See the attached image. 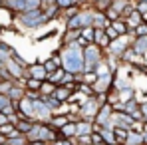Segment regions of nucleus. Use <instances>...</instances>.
<instances>
[{"mask_svg": "<svg viewBox=\"0 0 147 145\" xmlns=\"http://www.w3.org/2000/svg\"><path fill=\"white\" fill-rule=\"evenodd\" d=\"M60 56H62V68L66 72H84V48L78 44V40L60 46Z\"/></svg>", "mask_w": 147, "mask_h": 145, "instance_id": "nucleus-1", "label": "nucleus"}, {"mask_svg": "<svg viewBox=\"0 0 147 145\" xmlns=\"http://www.w3.org/2000/svg\"><path fill=\"white\" fill-rule=\"evenodd\" d=\"M14 20L24 28L30 30H36V28H44L46 24H50L46 14L38 8V10H30V12H20V14H14Z\"/></svg>", "mask_w": 147, "mask_h": 145, "instance_id": "nucleus-2", "label": "nucleus"}, {"mask_svg": "<svg viewBox=\"0 0 147 145\" xmlns=\"http://www.w3.org/2000/svg\"><path fill=\"white\" fill-rule=\"evenodd\" d=\"M105 58L103 50L96 46L94 42H90L88 46H84V72H94L96 66Z\"/></svg>", "mask_w": 147, "mask_h": 145, "instance_id": "nucleus-3", "label": "nucleus"}, {"mask_svg": "<svg viewBox=\"0 0 147 145\" xmlns=\"http://www.w3.org/2000/svg\"><path fill=\"white\" fill-rule=\"evenodd\" d=\"M98 109H99V103H98V99H96V96H90L80 103V113H78V115H80V119L94 121Z\"/></svg>", "mask_w": 147, "mask_h": 145, "instance_id": "nucleus-4", "label": "nucleus"}, {"mask_svg": "<svg viewBox=\"0 0 147 145\" xmlns=\"http://www.w3.org/2000/svg\"><path fill=\"white\" fill-rule=\"evenodd\" d=\"M32 103H34V121L48 123V119L52 117V113H54V111L46 105V101H44L42 97H38V99H32Z\"/></svg>", "mask_w": 147, "mask_h": 145, "instance_id": "nucleus-5", "label": "nucleus"}, {"mask_svg": "<svg viewBox=\"0 0 147 145\" xmlns=\"http://www.w3.org/2000/svg\"><path fill=\"white\" fill-rule=\"evenodd\" d=\"M113 76L115 74H105V76H98V80L94 82V94H101V92H109L113 86Z\"/></svg>", "mask_w": 147, "mask_h": 145, "instance_id": "nucleus-6", "label": "nucleus"}, {"mask_svg": "<svg viewBox=\"0 0 147 145\" xmlns=\"http://www.w3.org/2000/svg\"><path fill=\"white\" fill-rule=\"evenodd\" d=\"M111 111H113L111 103H101L99 109H98V113H96V117H94V123H98V125H101V127H107L109 117H111Z\"/></svg>", "mask_w": 147, "mask_h": 145, "instance_id": "nucleus-7", "label": "nucleus"}, {"mask_svg": "<svg viewBox=\"0 0 147 145\" xmlns=\"http://www.w3.org/2000/svg\"><path fill=\"white\" fill-rule=\"evenodd\" d=\"M4 66H6V72L10 74V78L14 80V82H18V80H22V78H26L24 76V70L26 68H22L14 58H8L6 62H4Z\"/></svg>", "mask_w": 147, "mask_h": 145, "instance_id": "nucleus-8", "label": "nucleus"}, {"mask_svg": "<svg viewBox=\"0 0 147 145\" xmlns=\"http://www.w3.org/2000/svg\"><path fill=\"white\" fill-rule=\"evenodd\" d=\"M24 76L36 78V80H46V78H48V72H46V68H44L42 62H34V64H28V66H26Z\"/></svg>", "mask_w": 147, "mask_h": 145, "instance_id": "nucleus-9", "label": "nucleus"}, {"mask_svg": "<svg viewBox=\"0 0 147 145\" xmlns=\"http://www.w3.org/2000/svg\"><path fill=\"white\" fill-rule=\"evenodd\" d=\"M6 96L10 97V101H18V99H22V97L26 96L24 84H20V82H14V84H12V88H10V92H8Z\"/></svg>", "mask_w": 147, "mask_h": 145, "instance_id": "nucleus-10", "label": "nucleus"}, {"mask_svg": "<svg viewBox=\"0 0 147 145\" xmlns=\"http://www.w3.org/2000/svg\"><path fill=\"white\" fill-rule=\"evenodd\" d=\"M109 38H107V34L101 30V28H94V44L96 46H99L101 50H105L107 46H109Z\"/></svg>", "mask_w": 147, "mask_h": 145, "instance_id": "nucleus-11", "label": "nucleus"}, {"mask_svg": "<svg viewBox=\"0 0 147 145\" xmlns=\"http://www.w3.org/2000/svg\"><path fill=\"white\" fill-rule=\"evenodd\" d=\"M68 121H70L68 113H52V117L48 119V125H50V127H54V129H60V127L66 125Z\"/></svg>", "mask_w": 147, "mask_h": 145, "instance_id": "nucleus-12", "label": "nucleus"}, {"mask_svg": "<svg viewBox=\"0 0 147 145\" xmlns=\"http://www.w3.org/2000/svg\"><path fill=\"white\" fill-rule=\"evenodd\" d=\"M92 26L94 28H105V26H109V20L105 18V14H103V10H96L94 8V20H92Z\"/></svg>", "mask_w": 147, "mask_h": 145, "instance_id": "nucleus-13", "label": "nucleus"}, {"mask_svg": "<svg viewBox=\"0 0 147 145\" xmlns=\"http://www.w3.org/2000/svg\"><path fill=\"white\" fill-rule=\"evenodd\" d=\"M74 92L72 90H68V88H66V86H62V84H58V86H56V90H54V94H52V96L56 97V99H58V101H68V99H70V96H72Z\"/></svg>", "mask_w": 147, "mask_h": 145, "instance_id": "nucleus-14", "label": "nucleus"}, {"mask_svg": "<svg viewBox=\"0 0 147 145\" xmlns=\"http://www.w3.org/2000/svg\"><path fill=\"white\" fill-rule=\"evenodd\" d=\"M123 145H143V133L129 129V131H127V137H125V141H123Z\"/></svg>", "mask_w": 147, "mask_h": 145, "instance_id": "nucleus-15", "label": "nucleus"}, {"mask_svg": "<svg viewBox=\"0 0 147 145\" xmlns=\"http://www.w3.org/2000/svg\"><path fill=\"white\" fill-rule=\"evenodd\" d=\"M14 54H16V50L12 48L10 44H6L4 40H0V60H2V62H6V60L12 58Z\"/></svg>", "mask_w": 147, "mask_h": 145, "instance_id": "nucleus-16", "label": "nucleus"}, {"mask_svg": "<svg viewBox=\"0 0 147 145\" xmlns=\"http://www.w3.org/2000/svg\"><path fill=\"white\" fill-rule=\"evenodd\" d=\"M26 143H28V139L20 131H14L10 137H6V145H26Z\"/></svg>", "mask_w": 147, "mask_h": 145, "instance_id": "nucleus-17", "label": "nucleus"}, {"mask_svg": "<svg viewBox=\"0 0 147 145\" xmlns=\"http://www.w3.org/2000/svg\"><path fill=\"white\" fill-rule=\"evenodd\" d=\"M60 137H76V121H68L66 125H62L58 129Z\"/></svg>", "mask_w": 147, "mask_h": 145, "instance_id": "nucleus-18", "label": "nucleus"}, {"mask_svg": "<svg viewBox=\"0 0 147 145\" xmlns=\"http://www.w3.org/2000/svg\"><path fill=\"white\" fill-rule=\"evenodd\" d=\"M80 38V30H64V36H62V46H66V44H70V42H76Z\"/></svg>", "mask_w": 147, "mask_h": 145, "instance_id": "nucleus-19", "label": "nucleus"}, {"mask_svg": "<svg viewBox=\"0 0 147 145\" xmlns=\"http://www.w3.org/2000/svg\"><path fill=\"white\" fill-rule=\"evenodd\" d=\"M117 97H119V101H127V99L135 97L133 86H125V88H121V90H117Z\"/></svg>", "mask_w": 147, "mask_h": 145, "instance_id": "nucleus-20", "label": "nucleus"}, {"mask_svg": "<svg viewBox=\"0 0 147 145\" xmlns=\"http://www.w3.org/2000/svg\"><path fill=\"white\" fill-rule=\"evenodd\" d=\"M54 90H56V84H52L50 80H42V84H40V96H52L54 94Z\"/></svg>", "mask_w": 147, "mask_h": 145, "instance_id": "nucleus-21", "label": "nucleus"}, {"mask_svg": "<svg viewBox=\"0 0 147 145\" xmlns=\"http://www.w3.org/2000/svg\"><path fill=\"white\" fill-rule=\"evenodd\" d=\"M40 84H42V80H36V78H30V76H26V80H24V88L32 90V92H38Z\"/></svg>", "mask_w": 147, "mask_h": 145, "instance_id": "nucleus-22", "label": "nucleus"}, {"mask_svg": "<svg viewBox=\"0 0 147 145\" xmlns=\"http://www.w3.org/2000/svg\"><path fill=\"white\" fill-rule=\"evenodd\" d=\"M32 123H34L32 119H18L16 123H14V127H16V131H20V133H24V135H26L28 129L32 127Z\"/></svg>", "mask_w": 147, "mask_h": 145, "instance_id": "nucleus-23", "label": "nucleus"}, {"mask_svg": "<svg viewBox=\"0 0 147 145\" xmlns=\"http://www.w3.org/2000/svg\"><path fill=\"white\" fill-rule=\"evenodd\" d=\"M109 24L115 28V32H117V34H127V24H125V20H123V18H117V20H113V22H109Z\"/></svg>", "mask_w": 147, "mask_h": 145, "instance_id": "nucleus-24", "label": "nucleus"}, {"mask_svg": "<svg viewBox=\"0 0 147 145\" xmlns=\"http://www.w3.org/2000/svg\"><path fill=\"white\" fill-rule=\"evenodd\" d=\"M62 76H64V68H58V70H54L52 74H48V78H46V80H50L52 84H56V86H58V84L62 82Z\"/></svg>", "mask_w": 147, "mask_h": 145, "instance_id": "nucleus-25", "label": "nucleus"}, {"mask_svg": "<svg viewBox=\"0 0 147 145\" xmlns=\"http://www.w3.org/2000/svg\"><path fill=\"white\" fill-rule=\"evenodd\" d=\"M127 131H129V129H123V127H113V135H115V141H117V143L123 145L125 137H127Z\"/></svg>", "mask_w": 147, "mask_h": 145, "instance_id": "nucleus-26", "label": "nucleus"}, {"mask_svg": "<svg viewBox=\"0 0 147 145\" xmlns=\"http://www.w3.org/2000/svg\"><path fill=\"white\" fill-rule=\"evenodd\" d=\"M14 131H16V127H14V123H10V121H8V123H2V125H0V133H2L4 137H10V135H12Z\"/></svg>", "mask_w": 147, "mask_h": 145, "instance_id": "nucleus-27", "label": "nucleus"}, {"mask_svg": "<svg viewBox=\"0 0 147 145\" xmlns=\"http://www.w3.org/2000/svg\"><path fill=\"white\" fill-rule=\"evenodd\" d=\"M96 80H98V74H96V72H82V82H84V84L94 86Z\"/></svg>", "mask_w": 147, "mask_h": 145, "instance_id": "nucleus-28", "label": "nucleus"}, {"mask_svg": "<svg viewBox=\"0 0 147 145\" xmlns=\"http://www.w3.org/2000/svg\"><path fill=\"white\" fill-rule=\"evenodd\" d=\"M103 14H105V18H107L109 22H113V20H117V18H121V16H119V12H117V10H113L111 6H107V8L103 10Z\"/></svg>", "mask_w": 147, "mask_h": 145, "instance_id": "nucleus-29", "label": "nucleus"}, {"mask_svg": "<svg viewBox=\"0 0 147 145\" xmlns=\"http://www.w3.org/2000/svg\"><path fill=\"white\" fill-rule=\"evenodd\" d=\"M56 4L60 6V10H62V8H68V6H74V4L82 6V4H80V0H56Z\"/></svg>", "mask_w": 147, "mask_h": 145, "instance_id": "nucleus-30", "label": "nucleus"}, {"mask_svg": "<svg viewBox=\"0 0 147 145\" xmlns=\"http://www.w3.org/2000/svg\"><path fill=\"white\" fill-rule=\"evenodd\" d=\"M50 60L58 66V68H62V56H60V50H56V52H52V56H50Z\"/></svg>", "mask_w": 147, "mask_h": 145, "instance_id": "nucleus-31", "label": "nucleus"}, {"mask_svg": "<svg viewBox=\"0 0 147 145\" xmlns=\"http://www.w3.org/2000/svg\"><path fill=\"white\" fill-rule=\"evenodd\" d=\"M42 64H44V68H46V72H48V74H52L54 70H58V66H56V64H54L50 58L46 60V62H42Z\"/></svg>", "mask_w": 147, "mask_h": 145, "instance_id": "nucleus-32", "label": "nucleus"}, {"mask_svg": "<svg viewBox=\"0 0 147 145\" xmlns=\"http://www.w3.org/2000/svg\"><path fill=\"white\" fill-rule=\"evenodd\" d=\"M70 82H74V74L64 70V76H62V82L60 84H70Z\"/></svg>", "mask_w": 147, "mask_h": 145, "instance_id": "nucleus-33", "label": "nucleus"}, {"mask_svg": "<svg viewBox=\"0 0 147 145\" xmlns=\"http://www.w3.org/2000/svg\"><path fill=\"white\" fill-rule=\"evenodd\" d=\"M8 103H10V97L6 96V94H0V111H2Z\"/></svg>", "mask_w": 147, "mask_h": 145, "instance_id": "nucleus-34", "label": "nucleus"}, {"mask_svg": "<svg viewBox=\"0 0 147 145\" xmlns=\"http://www.w3.org/2000/svg\"><path fill=\"white\" fill-rule=\"evenodd\" d=\"M139 109H141V115H143V121H145L147 119V101L139 103Z\"/></svg>", "mask_w": 147, "mask_h": 145, "instance_id": "nucleus-35", "label": "nucleus"}, {"mask_svg": "<svg viewBox=\"0 0 147 145\" xmlns=\"http://www.w3.org/2000/svg\"><path fill=\"white\" fill-rule=\"evenodd\" d=\"M2 123H8V115L4 113V111H0V125Z\"/></svg>", "mask_w": 147, "mask_h": 145, "instance_id": "nucleus-36", "label": "nucleus"}, {"mask_svg": "<svg viewBox=\"0 0 147 145\" xmlns=\"http://www.w3.org/2000/svg\"><path fill=\"white\" fill-rule=\"evenodd\" d=\"M26 145H48V143H44V141H28Z\"/></svg>", "mask_w": 147, "mask_h": 145, "instance_id": "nucleus-37", "label": "nucleus"}, {"mask_svg": "<svg viewBox=\"0 0 147 145\" xmlns=\"http://www.w3.org/2000/svg\"><path fill=\"white\" fill-rule=\"evenodd\" d=\"M4 143H6V137H4V135L0 133V145H4Z\"/></svg>", "mask_w": 147, "mask_h": 145, "instance_id": "nucleus-38", "label": "nucleus"}, {"mask_svg": "<svg viewBox=\"0 0 147 145\" xmlns=\"http://www.w3.org/2000/svg\"><path fill=\"white\" fill-rule=\"evenodd\" d=\"M143 145H147V131H143Z\"/></svg>", "mask_w": 147, "mask_h": 145, "instance_id": "nucleus-39", "label": "nucleus"}, {"mask_svg": "<svg viewBox=\"0 0 147 145\" xmlns=\"http://www.w3.org/2000/svg\"><path fill=\"white\" fill-rule=\"evenodd\" d=\"M92 145H105V143H103V141H101V143H92Z\"/></svg>", "mask_w": 147, "mask_h": 145, "instance_id": "nucleus-40", "label": "nucleus"}, {"mask_svg": "<svg viewBox=\"0 0 147 145\" xmlns=\"http://www.w3.org/2000/svg\"><path fill=\"white\" fill-rule=\"evenodd\" d=\"M0 34H2V30H0Z\"/></svg>", "mask_w": 147, "mask_h": 145, "instance_id": "nucleus-41", "label": "nucleus"}]
</instances>
